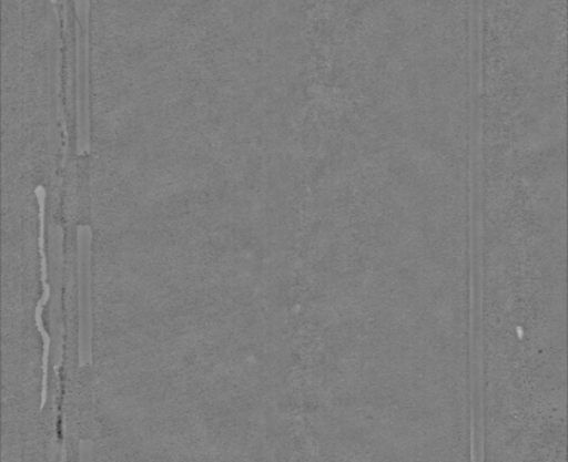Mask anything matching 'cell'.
I'll return each mask as SVG.
<instances>
[{"label":"cell","instance_id":"obj_2","mask_svg":"<svg viewBox=\"0 0 568 462\" xmlns=\"http://www.w3.org/2000/svg\"><path fill=\"white\" fill-rule=\"evenodd\" d=\"M37 204H39V251H40V275H41V287L42 295L39 302L36 306V325L39 327L42 340H44V358H42V365H44V381H42V400L41 407H44L47 401V367L49 356V345L51 339L45 331L44 325H42V309L47 306L49 299H51V285L48 283V258H47V188L39 185L34 188Z\"/></svg>","mask_w":568,"mask_h":462},{"label":"cell","instance_id":"obj_1","mask_svg":"<svg viewBox=\"0 0 568 462\" xmlns=\"http://www.w3.org/2000/svg\"><path fill=\"white\" fill-rule=\"evenodd\" d=\"M75 21V74H77V152L79 156L91 151L90 76H89V22L90 2L73 3Z\"/></svg>","mask_w":568,"mask_h":462}]
</instances>
